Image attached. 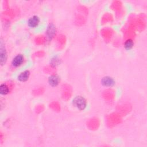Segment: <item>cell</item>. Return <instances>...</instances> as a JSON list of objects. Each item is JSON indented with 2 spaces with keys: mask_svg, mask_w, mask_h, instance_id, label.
<instances>
[{
  "mask_svg": "<svg viewBox=\"0 0 147 147\" xmlns=\"http://www.w3.org/2000/svg\"><path fill=\"white\" fill-rule=\"evenodd\" d=\"M74 105L80 110H84L87 105L86 99L82 96H77L73 99Z\"/></svg>",
  "mask_w": 147,
  "mask_h": 147,
  "instance_id": "obj_1",
  "label": "cell"
},
{
  "mask_svg": "<svg viewBox=\"0 0 147 147\" xmlns=\"http://www.w3.org/2000/svg\"><path fill=\"white\" fill-rule=\"evenodd\" d=\"M7 60V52L5 47V44L2 38L0 40V63L1 65L5 64Z\"/></svg>",
  "mask_w": 147,
  "mask_h": 147,
  "instance_id": "obj_2",
  "label": "cell"
},
{
  "mask_svg": "<svg viewBox=\"0 0 147 147\" xmlns=\"http://www.w3.org/2000/svg\"><path fill=\"white\" fill-rule=\"evenodd\" d=\"M101 83L105 86L111 87L114 85L115 81L110 76H105L102 78L101 80Z\"/></svg>",
  "mask_w": 147,
  "mask_h": 147,
  "instance_id": "obj_3",
  "label": "cell"
},
{
  "mask_svg": "<svg viewBox=\"0 0 147 147\" xmlns=\"http://www.w3.org/2000/svg\"><path fill=\"white\" fill-rule=\"evenodd\" d=\"M24 61V57L22 55H18L16 56H15L11 62L12 65L15 67H17L21 65V64L23 63Z\"/></svg>",
  "mask_w": 147,
  "mask_h": 147,
  "instance_id": "obj_4",
  "label": "cell"
},
{
  "mask_svg": "<svg viewBox=\"0 0 147 147\" xmlns=\"http://www.w3.org/2000/svg\"><path fill=\"white\" fill-rule=\"evenodd\" d=\"M39 22H40V19L38 17L36 16H34L29 19L28 21V24L29 26L31 28H34L38 25Z\"/></svg>",
  "mask_w": 147,
  "mask_h": 147,
  "instance_id": "obj_5",
  "label": "cell"
},
{
  "mask_svg": "<svg viewBox=\"0 0 147 147\" xmlns=\"http://www.w3.org/2000/svg\"><path fill=\"white\" fill-rule=\"evenodd\" d=\"M59 81H60V79L59 76L55 75H51L48 78V83L52 87H55L57 86L59 83Z\"/></svg>",
  "mask_w": 147,
  "mask_h": 147,
  "instance_id": "obj_6",
  "label": "cell"
},
{
  "mask_svg": "<svg viewBox=\"0 0 147 147\" xmlns=\"http://www.w3.org/2000/svg\"><path fill=\"white\" fill-rule=\"evenodd\" d=\"M47 33L49 39H52L56 33V28L53 24H50L47 29Z\"/></svg>",
  "mask_w": 147,
  "mask_h": 147,
  "instance_id": "obj_7",
  "label": "cell"
},
{
  "mask_svg": "<svg viewBox=\"0 0 147 147\" xmlns=\"http://www.w3.org/2000/svg\"><path fill=\"white\" fill-rule=\"evenodd\" d=\"M30 75V72L29 71L26 70L21 72L18 76V79L21 82H26L28 80Z\"/></svg>",
  "mask_w": 147,
  "mask_h": 147,
  "instance_id": "obj_8",
  "label": "cell"
},
{
  "mask_svg": "<svg viewBox=\"0 0 147 147\" xmlns=\"http://www.w3.org/2000/svg\"><path fill=\"white\" fill-rule=\"evenodd\" d=\"M9 92V88L5 84H1L0 86V93L2 95H6Z\"/></svg>",
  "mask_w": 147,
  "mask_h": 147,
  "instance_id": "obj_9",
  "label": "cell"
},
{
  "mask_svg": "<svg viewBox=\"0 0 147 147\" xmlns=\"http://www.w3.org/2000/svg\"><path fill=\"white\" fill-rule=\"evenodd\" d=\"M133 45H134V42L133 40L131 39H128L125 41L124 46L126 50H130L132 48V47H133Z\"/></svg>",
  "mask_w": 147,
  "mask_h": 147,
  "instance_id": "obj_10",
  "label": "cell"
}]
</instances>
